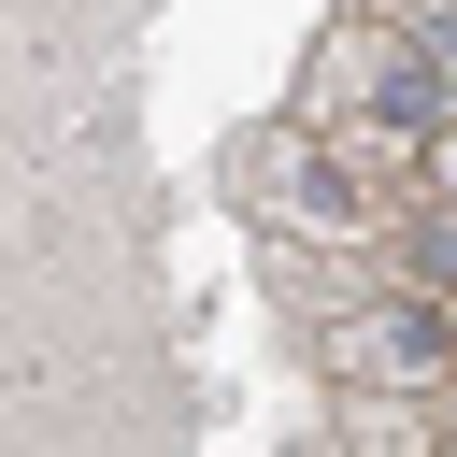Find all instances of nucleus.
Masks as SVG:
<instances>
[{"instance_id": "20e7f679", "label": "nucleus", "mask_w": 457, "mask_h": 457, "mask_svg": "<svg viewBox=\"0 0 457 457\" xmlns=\"http://www.w3.org/2000/svg\"><path fill=\"white\" fill-rule=\"evenodd\" d=\"M328 443L343 457H428L443 443V400L428 386H328Z\"/></svg>"}, {"instance_id": "0eeeda50", "label": "nucleus", "mask_w": 457, "mask_h": 457, "mask_svg": "<svg viewBox=\"0 0 457 457\" xmlns=\"http://www.w3.org/2000/svg\"><path fill=\"white\" fill-rule=\"evenodd\" d=\"M328 14H400V0H328Z\"/></svg>"}, {"instance_id": "7ed1b4c3", "label": "nucleus", "mask_w": 457, "mask_h": 457, "mask_svg": "<svg viewBox=\"0 0 457 457\" xmlns=\"http://www.w3.org/2000/svg\"><path fill=\"white\" fill-rule=\"evenodd\" d=\"M286 114H300V129H328V114H414V129H428L400 14H328L314 57H300V86H286Z\"/></svg>"}, {"instance_id": "f03ea898", "label": "nucleus", "mask_w": 457, "mask_h": 457, "mask_svg": "<svg viewBox=\"0 0 457 457\" xmlns=\"http://www.w3.org/2000/svg\"><path fill=\"white\" fill-rule=\"evenodd\" d=\"M300 343H314V386H443V371H457V328H443L428 286L343 300V314H314Z\"/></svg>"}, {"instance_id": "423d86ee", "label": "nucleus", "mask_w": 457, "mask_h": 457, "mask_svg": "<svg viewBox=\"0 0 457 457\" xmlns=\"http://www.w3.org/2000/svg\"><path fill=\"white\" fill-rule=\"evenodd\" d=\"M428 400H443V428H457V371H443V386H428Z\"/></svg>"}, {"instance_id": "39448f33", "label": "nucleus", "mask_w": 457, "mask_h": 457, "mask_svg": "<svg viewBox=\"0 0 457 457\" xmlns=\"http://www.w3.org/2000/svg\"><path fill=\"white\" fill-rule=\"evenodd\" d=\"M400 271H414V286H428V300H443V286H457V200H443V186H428V200H414V214H400Z\"/></svg>"}, {"instance_id": "f257e3e1", "label": "nucleus", "mask_w": 457, "mask_h": 457, "mask_svg": "<svg viewBox=\"0 0 457 457\" xmlns=\"http://www.w3.org/2000/svg\"><path fill=\"white\" fill-rule=\"evenodd\" d=\"M228 200L257 214V243H386V228H400L386 200H357V186L328 171V143H314L300 114H257V129L228 143Z\"/></svg>"}]
</instances>
